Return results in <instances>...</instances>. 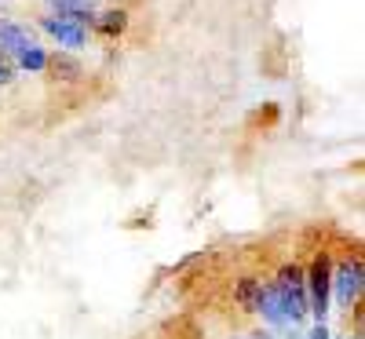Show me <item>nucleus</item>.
Listing matches in <instances>:
<instances>
[{
	"label": "nucleus",
	"instance_id": "2",
	"mask_svg": "<svg viewBox=\"0 0 365 339\" xmlns=\"http://www.w3.org/2000/svg\"><path fill=\"white\" fill-rule=\"evenodd\" d=\"M41 29H44L48 37H55L63 48H70V51H81L88 44V26H81L73 19H63V15H44L41 19Z\"/></svg>",
	"mask_w": 365,
	"mask_h": 339
},
{
	"label": "nucleus",
	"instance_id": "9",
	"mask_svg": "<svg viewBox=\"0 0 365 339\" xmlns=\"http://www.w3.org/2000/svg\"><path fill=\"white\" fill-rule=\"evenodd\" d=\"M99 29L103 37H120L128 29V11H120V8H110V11H99L96 22H91Z\"/></svg>",
	"mask_w": 365,
	"mask_h": 339
},
{
	"label": "nucleus",
	"instance_id": "3",
	"mask_svg": "<svg viewBox=\"0 0 365 339\" xmlns=\"http://www.w3.org/2000/svg\"><path fill=\"white\" fill-rule=\"evenodd\" d=\"M329 259L322 256V259H314V266H311V281H307V303H311V311L318 314V318H325V311H329Z\"/></svg>",
	"mask_w": 365,
	"mask_h": 339
},
{
	"label": "nucleus",
	"instance_id": "4",
	"mask_svg": "<svg viewBox=\"0 0 365 339\" xmlns=\"http://www.w3.org/2000/svg\"><path fill=\"white\" fill-rule=\"evenodd\" d=\"M329 285H336V299H340V306L358 303V296H361V263H358V259L344 263L336 273H329Z\"/></svg>",
	"mask_w": 365,
	"mask_h": 339
},
{
	"label": "nucleus",
	"instance_id": "8",
	"mask_svg": "<svg viewBox=\"0 0 365 339\" xmlns=\"http://www.w3.org/2000/svg\"><path fill=\"white\" fill-rule=\"evenodd\" d=\"M44 70H51L58 80H81L84 77V70H81V63L73 55H66V51H55V55H48V66Z\"/></svg>",
	"mask_w": 365,
	"mask_h": 339
},
{
	"label": "nucleus",
	"instance_id": "6",
	"mask_svg": "<svg viewBox=\"0 0 365 339\" xmlns=\"http://www.w3.org/2000/svg\"><path fill=\"white\" fill-rule=\"evenodd\" d=\"M44 4H48V15H63L81 26H91L99 15V0H44Z\"/></svg>",
	"mask_w": 365,
	"mask_h": 339
},
{
	"label": "nucleus",
	"instance_id": "13",
	"mask_svg": "<svg viewBox=\"0 0 365 339\" xmlns=\"http://www.w3.org/2000/svg\"><path fill=\"white\" fill-rule=\"evenodd\" d=\"M354 339H358V335H354Z\"/></svg>",
	"mask_w": 365,
	"mask_h": 339
},
{
	"label": "nucleus",
	"instance_id": "12",
	"mask_svg": "<svg viewBox=\"0 0 365 339\" xmlns=\"http://www.w3.org/2000/svg\"><path fill=\"white\" fill-rule=\"evenodd\" d=\"M11 73H15V70H11V63H8V58H0V84H8V80H11Z\"/></svg>",
	"mask_w": 365,
	"mask_h": 339
},
{
	"label": "nucleus",
	"instance_id": "10",
	"mask_svg": "<svg viewBox=\"0 0 365 339\" xmlns=\"http://www.w3.org/2000/svg\"><path fill=\"white\" fill-rule=\"evenodd\" d=\"M15 66H19V70H29V73H44V66H48V51H44L41 44H34L26 55L15 58Z\"/></svg>",
	"mask_w": 365,
	"mask_h": 339
},
{
	"label": "nucleus",
	"instance_id": "1",
	"mask_svg": "<svg viewBox=\"0 0 365 339\" xmlns=\"http://www.w3.org/2000/svg\"><path fill=\"white\" fill-rule=\"evenodd\" d=\"M274 288H278V299H282V311H285V321L296 325L303 314L311 311L307 303V281H303V273L296 266H285L278 273V281H274Z\"/></svg>",
	"mask_w": 365,
	"mask_h": 339
},
{
	"label": "nucleus",
	"instance_id": "11",
	"mask_svg": "<svg viewBox=\"0 0 365 339\" xmlns=\"http://www.w3.org/2000/svg\"><path fill=\"white\" fill-rule=\"evenodd\" d=\"M237 306H245V311H256V299H259V281H252V277H241L237 281V292H234Z\"/></svg>",
	"mask_w": 365,
	"mask_h": 339
},
{
	"label": "nucleus",
	"instance_id": "7",
	"mask_svg": "<svg viewBox=\"0 0 365 339\" xmlns=\"http://www.w3.org/2000/svg\"><path fill=\"white\" fill-rule=\"evenodd\" d=\"M256 311H259L270 325H289V321H285V311H282V299H278V288H274V281H270V285H259Z\"/></svg>",
	"mask_w": 365,
	"mask_h": 339
},
{
	"label": "nucleus",
	"instance_id": "5",
	"mask_svg": "<svg viewBox=\"0 0 365 339\" xmlns=\"http://www.w3.org/2000/svg\"><path fill=\"white\" fill-rule=\"evenodd\" d=\"M34 33L19 22H0V58H19L34 48Z\"/></svg>",
	"mask_w": 365,
	"mask_h": 339
}]
</instances>
